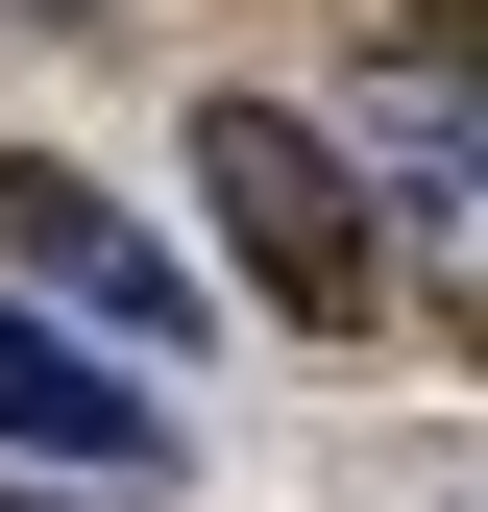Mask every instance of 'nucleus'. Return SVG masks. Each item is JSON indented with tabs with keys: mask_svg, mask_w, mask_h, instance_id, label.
I'll return each instance as SVG.
<instances>
[{
	"mask_svg": "<svg viewBox=\"0 0 488 512\" xmlns=\"http://www.w3.org/2000/svg\"><path fill=\"white\" fill-rule=\"evenodd\" d=\"M196 220H220V269L269 293V317H366V293H391L366 171L318 147V122H269V98H196Z\"/></svg>",
	"mask_w": 488,
	"mask_h": 512,
	"instance_id": "nucleus-1",
	"label": "nucleus"
},
{
	"mask_svg": "<svg viewBox=\"0 0 488 512\" xmlns=\"http://www.w3.org/2000/svg\"><path fill=\"white\" fill-rule=\"evenodd\" d=\"M0 464H98V488H147L171 415H147V366L74 342V317H0Z\"/></svg>",
	"mask_w": 488,
	"mask_h": 512,
	"instance_id": "nucleus-2",
	"label": "nucleus"
},
{
	"mask_svg": "<svg viewBox=\"0 0 488 512\" xmlns=\"http://www.w3.org/2000/svg\"><path fill=\"white\" fill-rule=\"evenodd\" d=\"M0 244H25V269L74 293V317H122V342H171V317H196V293H171V244L122 220L98 171H49V147H0Z\"/></svg>",
	"mask_w": 488,
	"mask_h": 512,
	"instance_id": "nucleus-3",
	"label": "nucleus"
},
{
	"mask_svg": "<svg viewBox=\"0 0 488 512\" xmlns=\"http://www.w3.org/2000/svg\"><path fill=\"white\" fill-rule=\"evenodd\" d=\"M464 196H488V147H464V98L415 74V98H391V196H366V220H415V244H464Z\"/></svg>",
	"mask_w": 488,
	"mask_h": 512,
	"instance_id": "nucleus-4",
	"label": "nucleus"
}]
</instances>
